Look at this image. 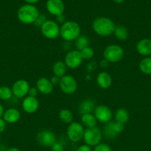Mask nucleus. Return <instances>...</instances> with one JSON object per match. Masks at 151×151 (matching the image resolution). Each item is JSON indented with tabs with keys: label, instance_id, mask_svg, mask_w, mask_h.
I'll return each mask as SVG.
<instances>
[{
	"label": "nucleus",
	"instance_id": "obj_1",
	"mask_svg": "<svg viewBox=\"0 0 151 151\" xmlns=\"http://www.w3.org/2000/svg\"><path fill=\"white\" fill-rule=\"evenodd\" d=\"M115 26L113 21L110 18L100 16L93 21L92 28L97 35L102 37H107L114 32Z\"/></svg>",
	"mask_w": 151,
	"mask_h": 151
},
{
	"label": "nucleus",
	"instance_id": "obj_2",
	"mask_svg": "<svg viewBox=\"0 0 151 151\" xmlns=\"http://www.w3.org/2000/svg\"><path fill=\"white\" fill-rule=\"evenodd\" d=\"M38 8L33 4H26L19 7L17 13L19 20L25 24H30L36 22L39 16Z\"/></svg>",
	"mask_w": 151,
	"mask_h": 151
},
{
	"label": "nucleus",
	"instance_id": "obj_3",
	"mask_svg": "<svg viewBox=\"0 0 151 151\" xmlns=\"http://www.w3.org/2000/svg\"><path fill=\"white\" fill-rule=\"evenodd\" d=\"M81 35V27L73 21H67L60 27V36L65 41H75Z\"/></svg>",
	"mask_w": 151,
	"mask_h": 151
},
{
	"label": "nucleus",
	"instance_id": "obj_4",
	"mask_svg": "<svg viewBox=\"0 0 151 151\" xmlns=\"http://www.w3.org/2000/svg\"><path fill=\"white\" fill-rule=\"evenodd\" d=\"M124 50L118 44H110L105 49L103 52L104 59L109 63H117L124 58Z\"/></svg>",
	"mask_w": 151,
	"mask_h": 151
},
{
	"label": "nucleus",
	"instance_id": "obj_5",
	"mask_svg": "<svg viewBox=\"0 0 151 151\" xmlns=\"http://www.w3.org/2000/svg\"><path fill=\"white\" fill-rule=\"evenodd\" d=\"M102 136H103L102 131L98 127L96 126L94 128H86L84 130L83 140L84 143L90 147H95L101 143Z\"/></svg>",
	"mask_w": 151,
	"mask_h": 151
},
{
	"label": "nucleus",
	"instance_id": "obj_6",
	"mask_svg": "<svg viewBox=\"0 0 151 151\" xmlns=\"http://www.w3.org/2000/svg\"><path fill=\"white\" fill-rule=\"evenodd\" d=\"M42 35L48 39H56L60 35V27L53 20H47L40 27Z\"/></svg>",
	"mask_w": 151,
	"mask_h": 151
},
{
	"label": "nucleus",
	"instance_id": "obj_7",
	"mask_svg": "<svg viewBox=\"0 0 151 151\" xmlns=\"http://www.w3.org/2000/svg\"><path fill=\"white\" fill-rule=\"evenodd\" d=\"M84 128L82 124L78 122H73L69 124L67 130V135L72 142H78L83 139Z\"/></svg>",
	"mask_w": 151,
	"mask_h": 151
},
{
	"label": "nucleus",
	"instance_id": "obj_8",
	"mask_svg": "<svg viewBox=\"0 0 151 151\" xmlns=\"http://www.w3.org/2000/svg\"><path fill=\"white\" fill-rule=\"evenodd\" d=\"M124 125L123 124L115 121H110L105 124L102 131V134L107 139H113L124 131Z\"/></svg>",
	"mask_w": 151,
	"mask_h": 151
},
{
	"label": "nucleus",
	"instance_id": "obj_9",
	"mask_svg": "<svg viewBox=\"0 0 151 151\" xmlns=\"http://www.w3.org/2000/svg\"><path fill=\"white\" fill-rule=\"evenodd\" d=\"M59 87L64 94H73L76 91L78 84L74 77L70 75H65L61 78Z\"/></svg>",
	"mask_w": 151,
	"mask_h": 151
},
{
	"label": "nucleus",
	"instance_id": "obj_10",
	"mask_svg": "<svg viewBox=\"0 0 151 151\" xmlns=\"http://www.w3.org/2000/svg\"><path fill=\"white\" fill-rule=\"evenodd\" d=\"M83 58L80 51L77 50H73L68 52L65 57V63L67 67L71 69H76L81 66Z\"/></svg>",
	"mask_w": 151,
	"mask_h": 151
},
{
	"label": "nucleus",
	"instance_id": "obj_11",
	"mask_svg": "<svg viewBox=\"0 0 151 151\" xmlns=\"http://www.w3.org/2000/svg\"><path fill=\"white\" fill-rule=\"evenodd\" d=\"M36 141L42 147H50L53 146L56 142V136L53 131L49 130H41L37 134Z\"/></svg>",
	"mask_w": 151,
	"mask_h": 151
},
{
	"label": "nucleus",
	"instance_id": "obj_12",
	"mask_svg": "<svg viewBox=\"0 0 151 151\" xmlns=\"http://www.w3.org/2000/svg\"><path fill=\"white\" fill-rule=\"evenodd\" d=\"M95 117L97 121L102 123H107L112 119L113 113L111 109L105 105H99L97 106L93 111Z\"/></svg>",
	"mask_w": 151,
	"mask_h": 151
},
{
	"label": "nucleus",
	"instance_id": "obj_13",
	"mask_svg": "<svg viewBox=\"0 0 151 151\" xmlns=\"http://www.w3.org/2000/svg\"><path fill=\"white\" fill-rule=\"evenodd\" d=\"M30 88L29 83L26 80L19 79L13 84L11 88L13 96L17 98H23L28 94Z\"/></svg>",
	"mask_w": 151,
	"mask_h": 151
},
{
	"label": "nucleus",
	"instance_id": "obj_14",
	"mask_svg": "<svg viewBox=\"0 0 151 151\" xmlns=\"http://www.w3.org/2000/svg\"><path fill=\"white\" fill-rule=\"evenodd\" d=\"M46 8L50 14L58 16L63 14L65 7L62 0H47Z\"/></svg>",
	"mask_w": 151,
	"mask_h": 151
},
{
	"label": "nucleus",
	"instance_id": "obj_15",
	"mask_svg": "<svg viewBox=\"0 0 151 151\" xmlns=\"http://www.w3.org/2000/svg\"><path fill=\"white\" fill-rule=\"evenodd\" d=\"M38 106H39V102L37 100L36 97L28 96L25 97L22 101V109L27 114H31L36 113L38 110Z\"/></svg>",
	"mask_w": 151,
	"mask_h": 151
},
{
	"label": "nucleus",
	"instance_id": "obj_16",
	"mask_svg": "<svg viewBox=\"0 0 151 151\" xmlns=\"http://www.w3.org/2000/svg\"><path fill=\"white\" fill-rule=\"evenodd\" d=\"M36 88L40 93L44 95H49L53 91V85L50 81L46 78H41L36 81Z\"/></svg>",
	"mask_w": 151,
	"mask_h": 151
},
{
	"label": "nucleus",
	"instance_id": "obj_17",
	"mask_svg": "<svg viewBox=\"0 0 151 151\" xmlns=\"http://www.w3.org/2000/svg\"><path fill=\"white\" fill-rule=\"evenodd\" d=\"M136 50L141 55L149 57L151 55V39L143 38L136 44Z\"/></svg>",
	"mask_w": 151,
	"mask_h": 151
},
{
	"label": "nucleus",
	"instance_id": "obj_18",
	"mask_svg": "<svg viewBox=\"0 0 151 151\" xmlns=\"http://www.w3.org/2000/svg\"><path fill=\"white\" fill-rule=\"evenodd\" d=\"M21 114L18 109L15 108H10L4 111L2 118L7 123L13 124L20 119Z\"/></svg>",
	"mask_w": 151,
	"mask_h": 151
},
{
	"label": "nucleus",
	"instance_id": "obj_19",
	"mask_svg": "<svg viewBox=\"0 0 151 151\" xmlns=\"http://www.w3.org/2000/svg\"><path fill=\"white\" fill-rule=\"evenodd\" d=\"M112 78L109 73L106 72H101L98 74L96 83L102 89H107L112 85Z\"/></svg>",
	"mask_w": 151,
	"mask_h": 151
},
{
	"label": "nucleus",
	"instance_id": "obj_20",
	"mask_svg": "<svg viewBox=\"0 0 151 151\" xmlns=\"http://www.w3.org/2000/svg\"><path fill=\"white\" fill-rule=\"evenodd\" d=\"M96 102L92 99H85L81 102L78 106V112L81 115L92 114L96 109Z\"/></svg>",
	"mask_w": 151,
	"mask_h": 151
},
{
	"label": "nucleus",
	"instance_id": "obj_21",
	"mask_svg": "<svg viewBox=\"0 0 151 151\" xmlns=\"http://www.w3.org/2000/svg\"><path fill=\"white\" fill-rule=\"evenodd\" d=\"M67 66L65 65V62L62 60H58L53 63L52 66V70L55 76H57L59 78H62L66 75L67 72Z\"/></svg>",
	"mask_w": 151,
	"mask_h": 151
},
{
	"label": "nucleus",
	"instance_id": "obj_22",
	"mask_svg": "<svg viewBox=\"0 0 151 151\" xmlns=\"http://www.w3.org/2000/svg\"><path fill=\"white\" fill-rule=\"evenodd\" d=\"M114 119H115V122L124 125L129 121L130 114H129V112L127 111V109L121 108V109H118V110H116L115 116H114Z\"/></svg>",
	"mask_w": 151,
	"mask_h": 151
},
{
	"label": "nucleus",
	"instance_id": "obj_23",
	"mask_svg": "<svg viewBox=\"0 0 151 151\" xmlns=\"http://www.w3.org/2000/svg\"><path fill=\"white\" fill-rule=\"evenodd\" d=\"M81 122L83 126H85L87 128H91L96 126L97 119L93 114H85L81 115Z\"/></svg>",
	"mask_w": 151,
	"mask_h": 151
},
{
	"label": "nucleus",
	"instance_id": "obj_24",
	"mask_svg": "<svg viewBox=\"0 0 151 151\" xmlns=\"http://www.w3.org/2000/svg\"><path fill=\"white\" fill-rule=\"evenodd\" d=\"M113 34L115 38L117 39L120 40V41H125V40L127 39L129 35V32L127 27H125L123 25H117V26H115Z\"/></svg>",
	"mask_w": 151,
	"mask_h": 151
},
{
	"label": "nucleus",
	"instance_id": "obj_25",
	"mask_svg": "<svg viewBox=\"0 0 151 151\" xmlns=\"http://www.w3.org/2000/svg\"><path fill=\"white\" fill-rule=\"evenodd\" d=\"M139 69L145 75H151V57H146L142 59L139 65Z\"/></svg>",
	"mask_w": 151,
	"mask_h": 151
},
{
	"label": "nucleus",
	"instance_id": "obj_26",
	"mask_svg": "<svg viewBox=\"0 0 151 151\" xmlns=\"http://www.w3.org/2000/svg\"><path fill=\"white\" fill-rule=\"evenodd\" d=\"M59 117L63 123L70 124L71 122H73V115L71 111L69 109H62L59 111Z\"/></svg>",
	"mask_w": 151,
	"mask_h": 151
},
{
	"label": "nucleus",
	"instance_id": "obj_27",
	"mask_svg": "<svg viewBox=\"0 0 151 151\" xmlns=\"http://www.w3.org/2000/svg\"><path fill=\"white\" fill-rule=\"evenodd\" d=\"M89 44H90V39L86 35H80L75 40V47L78 51H81L83 49L89 47Z\"/></svg>",
	"mask_w": 151,
	"mask_h": 151
},
{
	"label": "nucleus",
	"instance_id": "obj_28",
	"mask_svg": "<svg viewBox=\"0 0 151 151\" xmlns=\"http://www.w3.org/2000/svg\"><path fill=\"white\" fill-rule=\"evenodd\" d=\"M13 96L12 88L7 86H0V100H8L12 98Z\"/></svg>",
	"mask_w": 151,
	"mask_h": 151
},
{
	"label": "nucleus",
	"instance_id": "obj_29",
	"mask_svg": "<svg viewBox=\"0 0 151 151\" xmlns=\"http://www.w3.org/2000/svg\"><path fill=\"white\" fill-rule=\"evenodd\" d=\"M81 55V57H82L83 60H90L91 58H93V57L94 56L95 52L93 50V48H91L90 47H87L86 48L83 49L82 50L80 51Z\"/></svg>",
	"mask_w": 151,
	"mask_h": 151
},
{
	"label": "nucleus",
	"instance_id": "obj_30",
	"mask_svg": "<svg viewBox=\"0 0 151 151\" xmlns=\"http://www.w3.org/2000/svg\"><path fill=\"white\" fill-rule=\"evenodd\" d=\"M93 151H112L110 146L106 143H99L95 146Z\"/></svg>",
	"mask_w": 151,
	"mask_h": 151
},
{
	"label": "nucleus",
	"instance_id": "obj_31",
	"mask_svg": "<svg viewBox=\"0 0 151 151\" xmlns=\"http://www.w3.org/2000/svg\"><path fill=\"white\" fill-rule=\"evenodd\" d=\"M47 21V19H46V16L44 14H39L38 17L37 18L36 22H34V24L36 27H41V25L44 23V22Z\"/></svg>",
	"mask_w": 151,
	"mask_h": 151
},
{
	"label": "nucleus",
	"instance_id": "obj_32",
	"mask_svg": "<svg viewBox=\"0 0 151 151\" xmlns=\"http://www.w3.org/2000/svg\"><path fill=\"white\" fill-rule=\"evenodd\" d=\"M51 150L52 151H64L65 150V149H64V146L62 143L56 141L51 147Z\"/></svg>",
	"mask_w": 151,
	"mask_h": 151
},
{
	"label": "nucleus",
	"instance_id": "obj_33",
	"mask_svg": "<svg viewBox=\"0 0 151 151\" xmlns=\"http://www.w3.org/2000/svg\"><path fill=\"white\" fill-rule=\"evenodd\" d=\"M38 92V89H37L36 87H30L29 89V91H28V96H30V97H36Z\"/></svg>",
	"mask_w": 151,
	"mask_h": 151
},
{
	"label": "nucleus",
	"instance_id": "obj_34",
	"mask_svg": "<svg viewBox=\"0 0 151 151\" xmlns=\"http://www.w3.org/2000/svg\"><path fill=\"white\" fill-rule=\"evenodd\" d=\"M6 126H7V122L4 120L3 118H0V134L3 133L6 129Z\"/></svg>",
	"mask_w": 151,
	"mask_h": 151
},
{
	"label": "nucleus",
	"instance_id": "obj_35",
	"mask_svg": "<svg viewBox=\"0 0 151 151\" xmlns=\"http://www.w3.org/2000/svg\"><path fill=\"white\" fill-rule=\"evenodd\" d=\"M50 81L53 86L59 85V83H60L61 78H59V77H57V76H55L54 75V76H53L51 78H50Z\"/></svg>",
	"mask_w": 151,
	"mask_h": 151
},
{
	"label": "nucleus",
	"instance_id": "obj_36",
	"mask_svg": "<svg viewBox=\"0 0 151 151\" xmlns=\"http://www.w3.org/2000/svg\"><path fill=\"white\" fill-rule=\"evenodd\" d=\"M76 151H92L91 147H90L87 145H80L79 147L77 148Z\"/></svg>",
	"mask_w": 151,
	"mask_h": 151
},
{
	"label": "nucleus",
	"instance_id": "obj_37",
	"mask_svg": "<svg viewBox=\"0 0 151 151\" xmlns=\"http://www.w3.org/2000/svg\"><path fill=\"white\" fill-rule=\"evenodd\" d=\"M65 22H67L66 17H65V16H64L63 14L59 15V16H56V22H57L58 24L59 23V24H63Z\"/></svg>",
	"mask_w": 151,
	"mask_h": 151
},
{
	"label": "nucleus",
	"instance_id": "obj_38",
	"mask_svg": "<svg viewBox=\"0 0 151 151\" xmlns=\"http://www.w3.org/2000/svg\"><path fill=\"white\" fill-rule=\"evenodd\" d=\"M108 64H109V62H108L107 60H105V59H103L102 60H101L100 65H101V66H102V68L107 67Z\"/></svg>",
	"mask_w": 151,
	"mask_h": 151
},
{
	"label": "nucleus",
	"instance_id": "obj_39",
	"mask_svg": "<svg viewBox=\"0 0 151 151\" xmlns=\"http://www.w3.org/2000/svg\"><path fill=\"white\" fill-rule=\"evenodd\" d=\"M38 1H39V0H25V1H26L28 4H35V3L38 2Z\"/></svg>",
	"mask_w": 151,
	"mask_h": 151
},
{
	"label": "nucleus",
	"instance_id": "obj_40",
	"mask_svg": "<svg viewBox=\"0 0 151 151\" xmlns=\"http://www.w3.org/2000/svg\"><path fill=\"white\" fill-rule=\"evenodd\" d=\"M4 107H3L2 105H1V103H0V118L2 117L3 114H4Z\"/></svg>",
	"mask_w": 151,
	"mask_h": 151
},
{
	"label": "nucleus",
	"instance_id": "obj_41",
	"mask_svg": "<svg viewBox=\"0 0 151 151\" xmlns=\"http://www.w3.org/2000/svg\"><path fill=\"white\" fill-rule=\"evenodd\" d=\"M6 151H20V150H19L18 148H16V147H10V148H7Z\"/></svg>",
	"mask_w": 151,
	"mask_h": 151
},
{
	"label": "nucleus",
	"instance_id": "obj_42",
	"mask_svg": "<svg viewBox=\"0 0 151 151\" xmlns=\"http://www.w3.org/2000/svg\"><path fill=\"white\" fill-rule=\"evenodd\" d=\"M113 1H115V3H117V4H121V3H122L124 0H113Z\"/></svg>",
	"mask_w": 151,
	"mask_h": 151
},
{
	"label": "nucleus",
	"instance_id": "obj_43",
	"mask_svg": "<svg viewBox=\"0 0 151 151\" xmlns=\"http://www.w3.org/2000/svg\"><path fill=\"white\" fill-rule=\"evenodd\" d=\"M7 149L4 148V147L3 145H0V151H6Z\"/></svg>",
	"mask_w": 151,
	"mask_h": 151
},
{
	"label": "nucleus",
	"instance_id": "obj_44",
	"mask_svg": "<svg viewBox=\"0 0 151 151\" xmlns=\"http://www.w3.org/2000/svg\"><path fill=\"white\" fill-rule=\"evenodd\" d=\"M0 139H1V138H0Z\"/></svg>",
	"mask_w": 151,
	"mask_h": 151
},
{
	"label": "nucleus",
	"instance_id": "obj_45",
	"mask_svg": "<svg viewBox=\"0 0 151 151\" xmlns=\"http://www.w3.org/2000/svg\"><path fill=\"white\" fill-rule=\"evenodd\" d=\"M96 1H97V0H96Z\"/></svg>",
	"mask_w": 151,
	"mask_h": 151
}]
</instances>
